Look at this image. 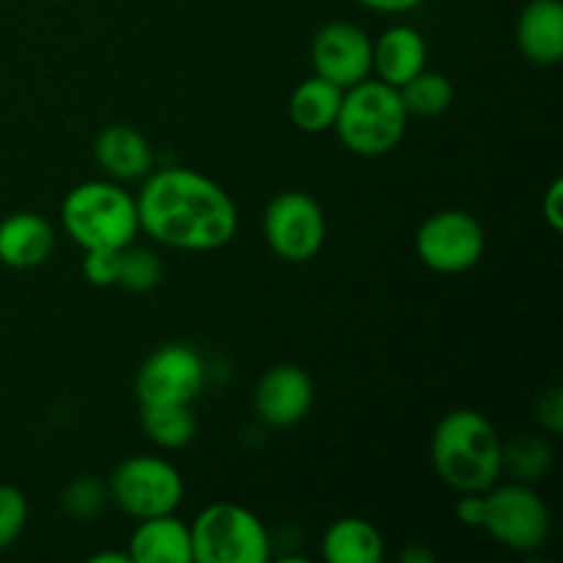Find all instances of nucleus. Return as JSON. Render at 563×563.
<instances>
[{
  "instance_id": "1",
  "label": "nucleus",
  "mask_w": 563,
  "mask_h": 563,
  "mask_svg": "<svg viewBox=\"0 0 563 563\" xmlns=\"http://www.w3.org/2000/svg\"><path fill=\"white\" fill-rule=\"evenodd\" d=\"M135 201L141 231L174 251H218L240 229L234 198L192 168L152 170Z\"/></svg>"
},
{
  "instance_id": "2",
  "label": "nucleus",
  "mask_w": 563,
  "mask_h": 563,
  "mask_svg": "<svg viewBox=\"0 0 563 563\" xmlns=\"http://www.w3.org/2000/svg\"><path fill=\"white\" fill-rule=\"evenodd\" d=\"M429 451L440 482L460 495L484 493L504 476V440L495 423L471 407L440 418Z\"/></svg>"
},
{
  "instance_id": "3",
  "label": "nucleus",
  "mask_w": 563,
  "mask_h": 563,
  "mask_svg": "<svg viewBox=\"0 0 563 563\" xmlns=\"http://www.w3.org/2000/svg\"><path fill=\"white\" fill-rule=\"evenodd\" d=\"M462 526L478 528L515 553H533L550 537V511L531 484H493L484 493H465L456 504Z\"/></svg>"
},
{
  "instance_id": "4",
  "label": "nucleus",
  "mask_w": 563,
  "mask_h": 563,
  "mask_svg": "<svg viewBox=\"0 0 563 563\" xmlns=\"http://www.w3.org/2000/svg\"><path fill=\"white\" fill-rule=\"evenodd\" d=\"M60 223L69 240L82 251H121L132 245L141 231L135 196L119 181L91 179L71 187L60 203Z\"/></svg>"
},
{
  "instance_id": "5",
  "label": "nucleus",
  "mask_w": 563,
  "mask_h": 563,
  "mask_svg": "<svg viewBox=\"0 0 563 563\" xmlns=\"http://www.w3.org/2000/svg\"><path fill=\"white\" fill-rule=\"evenodd\" d=\"M407 121L410 115L401 104L399 88L388 86L379 77H366L344 91L333 130L350 152L361 157H383L399 146Z\"/></svg>"
},
{
  "instance_id": "6",
  "label": "nucleus",
  "mask_w": 563,
  "mask_h": 563,
  "mask_svg": "<svg viewBox=\"0 0 563 563\" xmlns=\"http://www.w3.org/2000/svg\"><path fill=\"white\" fill-rule=\"evenodd\" d=\"M192 563H267L273 539L264 522L240 504L207 506L190 522Z\"/></svg>"
},
{
  "instance_id": "7",
  "label": "nucleus",
  "mask_w": 563,
  "mask_h": 563,
  "mask_svg": "<svg viewBox=\"0 0 563 563\" xmlns=\"http://www.w3.org/2000/svg\"><path fill=\"white\" fill-rule=\"evenodd\" d=\"M110 500L135 520L174 515L185 498V482L174 462L163 456H130L113 471L108 484Z\"/></svg>"
},
{
  "instance_id": "8",
  "label": "nucleus",
  "mask_w": 563,
  "mask_h": 563,
  "mask_svg": "<svg viewBox=\"0 0 563 563\" xmlns=\"http://www.w3.org/2000/svg\"><path fill=\"white\" fill-rule=\"evenodd\" d=\"M487 251L484 225L465 209L429 214L416 234V253L423 267L440 275H460L476 267Z\"/></svg>"
},
{
  "instance_id": "9",
  "label": "nucleus",
  "mask_w": 563,
  "mask_h": 563,
  "mask_svg": "<svg viewBox=\"0 0 563 563\" xmlns=\"http://www.w3.org/2000/svg\"><path fill=\"white\" fill-rule=\"evenodd\" d=\"M324 236H328V220L317 198L308 192H278L264 209V240L280 262H311L322 251Z\"/></svg>"
},
{
  "instance_id": "10",
  "label": "nucleus",
  "mask_w": 563,
  "mask_h": 563,
  "mask_svg": "<svg viewBox=\"0 0 563 563\" xmlns=\"http://www.w3.org/2000/svg\"><path fill=\"white\" fill-rule=\"evenodd\" d=\"M203 383L207 363L190 344H163L137 368V405H192Z\"/></svg>"
},
{
  "instance_id": "11",
  "label": "nucleus",
  "mask_w": 563,
  "mask_h": 563,
  "mask_svg": "<svg viewBox=\"0 0 563 563\" xmlns=\"http://www.w3.org/2000/svg\"><path fill=\"white\" fill-rule=\"evenodd\" d=\"M313 75L335 82L339 88H352L374 71V42L355 22L335 20L317 31L311 44Z\"/></svg>"
},
{
  "instance_id": "12",
  "label": "nucleus",
  "mask_w": 563,
  "mask_h": 563,
  "mask_svg": "<svg viewBox=\"0 0 563 563\" xmlns=\"http://www.w3.org/2000/svg\"><path fill=\"white\" fill-rule=\"evenodd\" d=\"M256 416L273 429H289L300 423L313 407V383L306 368L295 363H278L267 368L253 390Z\"/></svg>"
},
{
  "instance_id": "13",
  "label": "nucleus",
  "mask_w": 563,
  "mask_h": 563,
  "mask_svg": "<svg viewBox=\"0 0 563 563\" xmlns=\"http://www.w3.org/2000/svg\"><path fill=\"white\" fill-rule=\"evenodd\" d=\"M93 157L113 181L146 179L154 170V148L141 130L110 124L93 141Z\"/></svg>"
},
{
  "instance_id": "14",
  "label": "nucleus",
  "mask_w": 563,
  "mask_h": 563,
  "mask_svg": "<svg viewBox=\"0 0 563 563\" xmlns=\"http://www.w3.org/2000/svg\"><path fill=\"white\" fill-rule=\"evenodd\" d=\"M132 563H192L190 522L174 515L137 520L126 548Z\"/></svg>"
},
{
  "instance_id": "15",
  "label": "nucleus",
  "mask_w": 563,
  "mask_h": 563,
  "mask_svg": "<svg viewBox=\"0 0 563 563\" xmlns=\"http://www.w3.org/2000/svg\"><path fill=\"white\" fill-rule=\"evenodd\" d=\"M55 247V231L36 212H14L0 220V264L11 269H33L47 262Z\"/></svg>"
},
{
  "instance_id": "16",
  "label": "nucleus",
  "mask_w": 563,
  "mask_h": 563,
  "mask_svg": "<svg viewBox=\"0 0 563 563\" xmlns=\"http://www.w3.org/2000/svg\"><path fill=\"white\" fill-rule=\"evenodd\" d=\"M517 47L531 64L555 66L563 58V3L531 0L517 20Z\"/></svg>"
},
{
  "instance_id": "17",
  "label": "nucleus",
  "mask_w": 563,
  "mask_h": 563,
  "mask_svg": "<svg viewBox=\"0 0 563 563\" xmlns=\"http://www.w3.org/2000/svg\"><path fill=\"white\" fill-rule=\"evenodd\" d=\"M427 38L412 25H394L374 42V71L388 86L401 88L407 80L427 69Z\"/></svg>"
},
{
  "instance_id": "18",
  "label": "nucleus",
  "mask_w": 563,
  "mask_h": 563,
  "mask_svg": "<svg viewBox=\"0 0 563 563\" xmlns=\"http://www.w3.org/2000/svg\"><path fill=\"white\" fill-rule=\"evenodd\" d=\"M322 555L330 563H379L385 559V539L363 517H339L324 531Z\"/></svg>"
},
{
  "instance_id": "19",
  "label": "nucleus",
  "mask_w": 563,
  "mask_h": 563,
  "mask_svg": "<svg viewBox=\"0 0 563 563\" xmlns=\"http://www.w3.org/2000/svg\"><path fill=\"white\" fill-rule=\"evenodd\" d=\"M341 99H344V88L324 80V77L311 75L308 80H302L300 86L291 91L289 97L291 124L302 132H311V135L333 130L335 119H339Z\"/></svg>"
},
{
  "instance_id": "20",
  "label": "nucleus",
  "mask_w": 563,
  "mask_h": 563,
  "mask_svg": "<svg viewBox=\"0 0 563 563\" xmlns=\"http://www.w3.org/2000/svg\"><path fill=\"white\" fill-rule=\"evenodd\" d=\"M141 427L146 438L165 451L185 449L196 438L190 405H141Z\"/></svg>"
},
{
  "instance_id": "21",
  "label": "nucleus",
  "mask_w": 563,
  "mask_h": 563,
  "mask_svg": "<svg viewBox=\"0 0 563 563\" xmlns=\"http://www.w3.org/2000/svg\"><path fill=\"white\" fill-rule=\"evenodd\" d=\"M401 104L407 115H421V119H434L445 113L454 104V82L443 71L421 69L412 80L399 88Z\"/></svg>"
},
{
  "instance_id": "22",
  "label": "nucleus",
  "mask_w": 563,
  "mask_h": 563,
  "mask_svg": "<svg viewBox=\"0 0 563 563\" xmlns=\"http://www.w3.org/2000/svg\"><path fill=\"white\" fill-rule=\"evenodd\" d=\"M550 467V445L539 434H522V438L504 443V473L515 482L533 484L544 478Z\"/></svg>"
},
{
  "instance_id": "23",
  "label": "nucleus",
  "mask_w": 563,
  "mask_h": 563,
  "mask_svg": "<svg viewBox=\"0 0 563 563\" xmlns=\"http://www.w3.org/2000/svg\"><path fill=\"white\" fill-rule=\"evenodd\" d=\"M159 280H163V262L157 253L135 245L121 247L115 286L126 291H152Z\"/></svg>"
},
{
  "instance_id": "24",
  "label": "nucleus",
  "mask_w": 563,
  "mask_h": 563,
  "mask_svg": "<svg viewBox=\"0 0 563 563\" xmlns=\"http://www.w3.org/2000/svg\"><path fill=\"white\" fill-rule=\"evenodd\" d=\"M108 484L93 476H77L75 482L66 484L64 495H60V506L75 520H93L108 506Z\"/></svg>"
},
{
  "instance_id": "25",
  "label": "nucleus",
  "mask_w": 563,
  "mask_h": 563,
  "mask_svg": "<svg viewBox=\"0 0 563 563\" xmlns=\"http://www.w3.org/2000/svg\"><path fill=\"white\" fill-rule=\"evenodd\" d=\"M27 526V498L22 489L0 484V553L20 539Z\"/></svg>"
},
{
  "instance_id": "26",
  "label": "nucleus",
  "mask_w": 563,
  "mask_h": 563,
  "mask_svg": "<svg viewBox=\"0 0 563 563\" xmlns=\"http://www.w3.org/2000/svg\"><path fill=\"white\" fill-rule=\"evenodd\" d=\"M82 275L91 286L108 289L115 286V275H119V251H108V247H97V251H82Z\"/></svg>"
},
{
  "instance_id": "27",
  "label": "nucleus",
  "mask_w": 563,
  "mask_h": 563,
  "mask_svg": "<svg viewBox=\"0 0 563 563\" xmlns=\"http://www.w3.org/2000/svg\"><path fill=\"white\" fill-rule=\"evenodd\" d=\"M537 421L544 432L561 434L563 432V394L559 385H550L537 401Z\"/></svg>"
},
{
  "instance_id": "28",
  "label": "nucleus",
  "mask_w": 563,
  "mask_h": 563,
  "mask_svg": "<svg viewBox=\"0 0 563 563\" xmlns=\"http://www.w3.org/2000/svg\"><path fill=\"white\" fill-rule=\"evenodd\" d=\"M542 218L553 231H563V179H553L542 196Z\"/></svg>"
},
{
  "instance_id": "29",
  "label": "nucleus",
  "mask_w": 563,
  "mask_h": 563,
  "mask_svg": "<svg viewBox=\"0 0 563 563\" xmlns=\"http://www.w3.org/2000/svg\"><path fill=\"white\" fill-rule=\"evenodd\" d=\"M357 3L372 11H379V14H405V11L418 9L427 0H357Z\"/></svg>"
},
{
  "instance_id": "30",
  "label": "nucleus",
  "mask_w": 563,
  "mask_h": 563,
  "mask_svg": "<svg viewBox=\"0 0 563 563\" xmlns=\"http://www.w3.org/2000/svg\"><path fill=\"white\" fill-rule=\"evenodd\" d=\"M401 561L405 563H432L434 555L423 548H412V550H405V553H401Z\"/></svg>"
},
{
  "instance_id": "31",
  "label": "nucleus",
  "mask_w": 563,
  "mask_h": 563,
  "mask_svg": "<svg viewBox=\"0 0 563 563\" xmlns=\"http://www.w3.org/2000/svg\"><path fill=\"white\" fill-rule=\"evenodd\" d=\"M91 563H132L126 553H97L91 555Z\"/></svg>"
}]
</instances>
